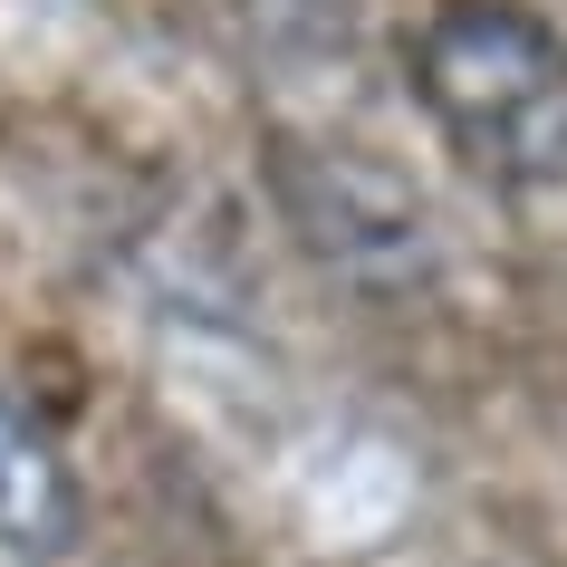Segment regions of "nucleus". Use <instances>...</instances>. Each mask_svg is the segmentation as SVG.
Returning a JSON list of instances; mask_svg holds the SVG:
<instances>
[{"label":"nucleus","mask_w":567,"mask_h":567,"mask_svg":"<svg viewBox=\"0 0 567 567\" xmlns=\"http://www.w3.org/2000/svg\"><path fill=\"white\" fill-rule=\"evenodd\" d=\"M423 116L491 183H567V30L529 0H433L404 39Z\"/></svg>","instance_id":"obj_1"},{"label":"nucleus","mask_w":567,"mask_h":567,"mask_svg":"<svg viewBox=\"0 0 567 567\" xmlns=\"http://www.w3.org/2000/svg\"><path fill=\"white\" fill-rule=\"evenodd\" d=\"M78 538V472L59 462L49 423L0 385V548L10 558H68Z\"/></svg>","instance_id":"obj_2"}]
</instances>
